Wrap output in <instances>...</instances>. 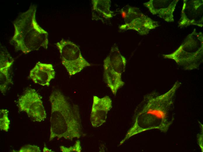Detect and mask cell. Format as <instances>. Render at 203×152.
Listing matches in <instances>:
<instances>
[{
  "mask_svg": "<svg viewBox=\"0 0 203 152\" xmlns=\"http://www.w3.org/2000/svg\"><path fill=\"white\" fill-rule=\"evenodd\" d=\"M162 56L164 58L174 60L186 70L198 68L203 62L202 33L194 29L176 50Z\"/></svg>",
  "mask_w": 203,
  "mask_h": 152,
  "instance_id": "4",
  "label": "cell"
},
{
  "mask_svg": "<svg viewBox=\"0 0 203 152\" xmlns=\"http://www.w3.org/2000/svg\"><path fill=\"white\" fill-rule=\"evenodd\" d=\"M43 152H55L52 151L51 149H49L48 148L46 145L45 144L44 145V147L43 149Z\"/></svg>",
  "mask_w": 203,
  "mask_h": 152,
  "instance_id": "19",
  "label": "cell"
},
{
  "mask_svg": "<svg viewBox=\"0 0 203 152\" xmlns=\"http://www.w3.org/2000/svg\"><path fill=\"white\" fill-rule=\"evenodd\" d=\"M112 107V101L108 96L100 98L94 96L90 117L92 126L97 127L106 121L107 114Z\"/></svg>",
  "mask_w": 203,
  "mask_h": 152,
  "instance_id": "10",
  "label": "cell"
},
{
  "mask_svg": "<svg viewBox=\"0 0 203 152\" xmlns=\"http://www.w3.org/2000/svg\"><path fill=\"white\" fill-rule=\"evenodd\" d=\"M55 73L52 64L38 61L30 71L29 77L34 83L48 87L55 78Z\"/></svg>",
  "mask_w": 203,
  "mask_h": 152,
  "instance_id": "12",
  "label": "cell"
},
{
  "mask_svg": "<svg viewBox=\"0 0 203 152\" xmlns=\"http://www.w3.org/2000/svg\"><path fill=\"white\" fill-rule=\"evenodd\" d=\"M124 22L119 27L120 30H134L141 35L147 34L159 26L158 22L144 14L139 8L129 6L127 8Z\"/></svg>",
  "mask_w": 203,
  "mask_h": 152,
  "instance_id": "8",
  "label": "cell"
},
{
  "mask_svg": "<svg viewBox=\"0 0 203 152\" xmlns=\"http://www.w3.org/2000/svg\"><path fill=\"white\" fill-rule=\"evenodd\" d=\"M126 63V58L114 44L103 62L104 81L114 96L125 84L122 76L125 71Z\"/></svg>",
  "mask_w": 203,
  "mask_h": 152,
  "instance_id": "5",
  "label": "cell"
},
{
  "mask_svg": "<svg viewBox=\"0 0 203 152\" xmlns=\"http://www.w3.org/2000/svg\"><path fill=\"white\" fill-rule=\"evenodd\" d=\"M203 26L202 0H183L178 27L182 28L190 25Z\"/></svg>",
  "mask_w": 203,
  "mask_h": 152,
  "instance_id": "9",
  "label": "cell"
},
{
  "mask_svg": "<svg viewBox=\"0 0 203 152\" xmlns=\"http://www.w3.org/2000/svg\"><path fill=\"white\" fill-rule=\"evenodd\" d=\"M91 2L92 20L103 21L113 17L114 13L110 9L111 0H92Z\"/></svg>",
  "mask_w": 203,
  "mask_h": 152,
  "instance_id": "13",
  "label": "cell"
},
{
  "mask_svg": "<svg viewBox=\"0 0 203 152\" xmlns=\"http://www.w3.org/2000/svg\"><path fill=\"white\" fill-rule=\"evenodd\" d=\"M178 0H150L143 3L153 15L167 22L174 21V12Z\"/></svg>",
  "mask_w": 203,
  "mask_h": 152,
  "instance_id": "11",
  "label": "cell"
},
{
  "mask_svg": "<svg viewBox=\"0 0 203 152\" xmlns=\"http://www.w3.org/2000/svg\"><path fill=\"white\" fill-rule=\"evenodd\" d=\"M17 152H40V148L37 146L27 144L22 146Z\"/></svg>",
  "mask_w": 203,
  "mask_h": 152,
  "instance_id": "17",
  "label": "cell"
},
{
  "mask_svg": "<svg viewBox=\"0 0 203 152\" xmlns=\"http://www.w3.org/2000/svg\"><path fill=\"white\" fill-rule=\"evenodd\" d=\"M181 84L177 81L164 94L153 92L145 95L136 109L133 125L119 146L132 136L146 131L157 129L166 133L174 120L172 112L174 98Z\"/></svg>",
  "mask_w": 203,
  "mask_h": 152,
  "instance_id": "1",
  "label": "cell"
},
{
  "mask_svg": "<svg viewBox=\"0 0 203 152\" xmlns=\"http://www.w3.org/2000/svg\"><path fill=\"white\" fill-rule=\"evenodd\" d=\"M60 151L62 152H81L82 147L80 140H78L74 144L69 147H66L63 146H60Z\"/></svg>",
  "mask_w": 203,
  "mask_h": 152,
  "instance_id": "16",
  "label": "cell"
},
{
  "mask_svg": "<svg viewBox=\"0 0 203 152\" xmlns=\"http://www.w3.org/2000/svg\"><path fill=\"white\" fill-rule=\"evenodd\" d=\"M9 111L6 109L0 110V129L7 132L9 129L10 120L8 118Z\"/></svg>",
  "mask_w": 203,
  "mask_h": 152,
  "instance_id": "15",
  "label": "cell"
},
{
  "mask_svg": "<svg viewBox=\"0 0 203 152\" xmlns=\"http://www.w3.org/2000/svg\"><path fill=\"white\" fill-rule=\"evenodd\" d=\"M36 11V6L31 4L13 22L14 31L10 43L16 50L24 54L41 48H48V34L37 22Z\"/></svg>",
  "mask_w": 203,
  "mask_h": 152,
  "instance_id": "3",
  "label": "cell"
},
{
  "mask_svg": "<svg viewBox=\"0 0 203 152\" xmlns=\"http://www.w3.org/2000/svg\"><path fill=\"white\" fill-rule=\"evenodd\" d=\"M202 128L203 127H202L200 133L198 134L197 136L198 143L202 152H203V128L202 129Z\"/></svg>",
  "mask_w": 203,
  "mask_h": 152,
  "instance_id": "18",
  "label": "cell"
},
{
  "mask_svg": "<svg viewBox=\"0 0 203 152\" xmlns=\"http://www.w3.org/2000/svg\"><path fill=\"white\" fill-rule=\"evenodd\" d=\"M61 62L70 76L75 75L91 66L83 56L79 47L71 41L62 39L55 44Z\"/></svg>",
  "mask_w": 203,
  "mask_h": 152,
  "instance_id": "6",
  "label": "cell"
},
{
  "mask_svg": "<svg viewBox=\"0 0 203 152\" xmlns=\"http://www.w3.org/2000/svg\"><path fill=\"white\" fill-rule=\"evenodd\" d=\"M17 103L19 110L26 113L34 121L40 122L46 118L42 97L35 89L26 90L18 99Z\"/></svg>",
  "mask_w": 203,
  "mask_h": 152,
  "instance_id": "7",
  "label": "cell"
},
{
  "mask_svg": "<svg viewBox=\"0 0 203 152\" xmlns=\"http://www.w3.org/2000/svg\"><path fill=\"white\" fill-rule=\"evenodd\" d=\"M51 104L49 141L61 138L72 141L83 134L79 107L72 104L60 90L55 89L49 97Z\"/></svg>",
  "mask_w": 203,
  "mask_h": 152,
  "instance_id": "2",
  "label": "cell"
},
{
  "mask_svg": "<svg viewBox=\"0 0 203 152\" xmlns=\"http://www.w3.org/2000/svg\"><path fill=\"white\" fill-rule=\"evenodd\" d=\"M10 68H0V90L3 94H5L9 85L13 83L9 72Z\"/></svg>",
  "mask_w": 203,
  "mask_h": 152,
  "instance_id": "14",
  "label": "cell"
}]
</instances>
